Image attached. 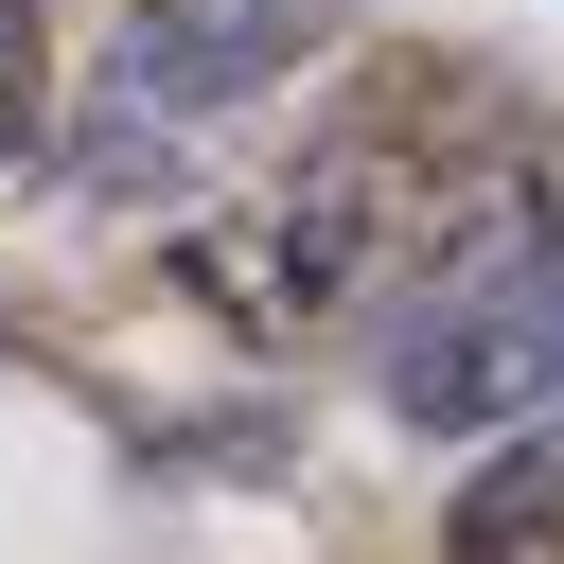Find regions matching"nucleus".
I'll return each instance as SVG.
<instances>
[{"label":"nucleus","instance_id":"f257e3e1","mask_svg":"<svg viewBox=\"0 0 564 564\" xmlns=\"http://www.w3.org/2000/svg\"><path fill=\"white\" fill-rule=\"evenodd\" d=\"M388 405H405L423 441H511V423L564 405V123L529 141L511 212H476V229L405 282V317H388Z\"/></svg>","mask_w":564,"mask_h":564},{"label":"nucleus","instance_id":"f03ea898","mask_svg":"<svg viewBox=\"0 0 564 564\" xmlns=\"http://www.w3.org/2000/svg\"><path fill=\"white\" fill-rule=\"evenodd\" d=\"M300 35H317V0H141L123 53H106L88 106H70V176H159V159H176L212 106H247Z\"/></svg>","mask_w":564,"mask_h":564},{"label":"nucleus","instance_id":"7ed1b4c3","mask_svg":"<svg viewBox=\"0 0 564 564\" xmlns=\"http://www.w3.org/2000/svg\"><path fill=\"white\" fill-rule=\"evenodd\" d=\"M441 564H564V405H546V423H511V441L458 476Z\"/></svg>","mask_w":564,"mask_h":564},{"label":"nucleus","instance_id":"20e7f679","mask_svg":"<svg viewBox=\"0 0 564 564\" xmlns=\"http://www.w3.org/2000/svg\"><path fill=\"white\" fill-rule=\"evenodd\" d=\"M0 141H35V35H18V0H0Z\"/></svg>","mask_w":564,"mask_h":564}]
</instances>
